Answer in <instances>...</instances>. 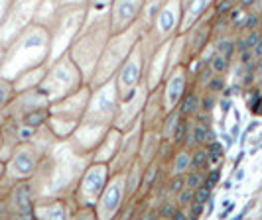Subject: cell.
Returning <instances> with one entry per match:
<instances>
[{"label":"cell","mask_w":262,"mask_h":220,"mask_svg":"<svg viewBox=\"0 0 262 220\" xmlns=\"http://www.w3.org/2000/svg\"><path fill=\"white\" fill-rule=\"evenodd\" d=\"M91 163V156L77 152L69 140L55 142L41 157L34 177L30 179L36 199H69L81 173Z\"/></svg>","instance_id":"cell-1"},{"label":"cell","mask_w":262,"mask_h":220,"mask_svg":"<svg viewBox=\"0 0 262 220\" xmlns=\"http://www.w3.org/2000/svg\"><path fill=\"white\" fill-rule=\"evenodd\" d=\"M111 38V20L108 12L105 14H89L87 20L81 28L75 39L71 41L67 55L73 59V63L79 67V71L83 73L85 83L91 81V75L97 67V61L101 57V53L105 50L106 41Z\"/></svg>","instance_id":"cell-2"},{"label":"cell","mask_w":262,"mask_h":220,"mask_svg":"<svg viewBox=\"0 0 262 220\" xmlns=\"http://www.w3.org/2000/svg\"><path fill=\"white\" fill-rule=\"evenodd\" d=\"M142 38V32L140 28L130 26L122 32H117V34H111V38L106 41L105 50L101 53L99 61H97V67L93 71L91 81L87 85H91L93 89L103 85L106 81L115 79L117 71L120 69V65L126 61V57L130 55V52L134 50V45L140 41Z\"/></svg>","instance_id":"cell-3"},{"label":"cell","mask_w":262,"mask_h":220,"mask_svg":"<svg viewBox=\"0 0 262 220\" xmlns=\"http://www.w3.org/2000/svg\"><path fill=\"white\" fill-rule=\"evenodd\" d=\"M83 85H85L83 73L79 71L77 65L73 63V59L67 53H63L48 63L46 73H43V77L36 89L48 103L52 104L67 96V94H71V92L79 91Z\"/></svg>","instance_id":"cell-4"},{"label":"cell","mask_w":262,"mask_h":220,"mask_svg":"<svg viewBox=\"0 0 262 220\" xmlns=\"http://www.w3.org/2000/svg\"><path fill=\"white\" fill-rule=\"evenodd\" d=\"M91 92L93 87L85 83L79 91L71 92V94H67L63 99H59V101L50 104L48 128L53 132L57 142L71 138L73 130L77 128L79 122L83 120V114H85L89 99H91Z\"/></svg>","instance_id":"cell-5"},{"label":"cell","mask_w":262,"mask_h":220,"mask_svg":"<svg viewBox=\"0 0 262 220\" xmlns=\"http://www.w3.org/2000/svg\"><path fill=\"white\" fill-rule=\"evenodd\" d=\"M87 20V6H61L53 22L50 24L52 36V59L67 53L71 41L75 39ZM50 59V61H52Z\"/></svg>","instance_id":"cell-6"},{"label":"cell","mask_w":262,"mask_h":220,"mask_svg":"<svg viewBox=\"0 0 262 220\" xmlns=\"http://www.w3.org/2000/svg\"><path fill=\"white\" fill-rule=\"evenodd\" d=\"M182 12H184V0H168L162 6V10L156 14L152 24L142 34L146 50H154L160 43L178 36L180 22H182Z\"/></svg>","instance_id":"cell-7"},{"label":"cell","mask_w":262,"mask_h":220,"mask_svg":"<svg viewBox=\"0 0 262 220\" xmlns=\"http://www.w3.org/2000/svg\"><path fill=\"white\" fill-rule=\"evenodd\" d=\"M111 179V169L108 163H99V161H91L85 171L81 173L75 191L71 194L75 207H95L99 197L103 193L105 185Z\"/></svg>","instance_id":"cell-8"},{"label":"cell","mask_w":262,"mask_h":220,"mask_svg":"<svg viewBox=\"0 0 262 220\" xmlns=\"http://www.w3.org/2000/svg\"><path fill=\"white\" fill-rule=\"evenodd\" d=\"M117 106H118L117 83H115V79H111V81H106V83L93 89L89 104H87V110L83 114V120L111 128L113 126V120H115V114H117Z\"/></svg>","instance_id":"cell-9"},{"label":"cell","mask_w":262,"mask_h":220,"mask_svg":"<svg viewBox=\"0 0 262 220\" xmlns=\"http://www.w3.org/2000/svg\"><path fill=\"white\" fill-rule=\"evenodd\" d=\"M144 71H146V43L140 38V41L134 45L130 55L126 57V61L120 65V69L115 75L117 83L118 101L128 96L136 87H140L144 83Z\"/></svg>","instance_id":"cell-10"},{"label":"cell","mask_w":262,"mask_h":220,"mask_svg":"<svg viewBox=\"0 0 262 220\" xmlns=\"http://www.w3.org/2000/svg\"><path fill=\"white\" fill-rule=\"evenodd\" d=\"M43 154L36 148L34 142H20L6 159V183L32 179Z\"/></svg>","instance_id":"cell-11"},{"label":"cell","mask_w":262,"mask_h":220,"mask_svg":"<svg viewBox=\"0 0 262 220\" xmlns=\"http://www.w3.org/2000/svg\"><path fill=\"white\" fill-rule=\"evenodd\" d=\"M124 205H126V175L124 173L111 175V179L95 205V214L99 220L118 218Z\"/></svg>","instance_id":"cell-12"},{"label":"cell","mask_w":262,"mask_h":220,"mask_svg":"<svg viewBox=\"0 0 262 220\" xmlns=\"http://www.w3.org/2000/svg\"><path fill=\"white\" fill-rule=\"evenodd\" d=\"M148 87L146 83H142L140 87H136L134 91L120 99L117 106V114H115V120H113V126L118 128L122 134L132 130L134 126L140 124V118H142V110H144L146 99H148Z\"/></svg>","instance_id":"cell-13"},{"label":"cell","mask_w":262,"mask_h":220,"mask_svg":"<svg viewBox=\"0 0 262 220\" xmlns=\"http://www.w3.org/2000/svg\"><path fill=\"white\" fill-rule=\"evenodd\" d=\"M36 201H38L36 191L30 179L12 183L6 193V205H8L10 218H36L34 216Z\"/></svg>","instance_id":"cell-14"},{"label":"cell","mask_w":262,"mask_h":220,"mask_svg":"<svg viewBox=\"0 0 262 220\" xmlns=\"http://www.w3.org/2000/svg\"><path fill=\"white\" fill-rule=\"evenodd\" d=\"M171 39L160 43L154 50H146L144 83H146V87H148V91L158 89V87L164 83V79H166V73H168V69H170Z\"/></svg>","instance_id":"cell-15"},{"label":"cell","mask_w":262,"mask_h":220,"mask_svg":"<svg viewBox=\"0 0 262 220\" xmlns=\"http://www.w3.org/2000/svg\"><path fill=\"white\" fill-rule=\"evenodd\" d=\"M191 87V79L187 73V65H176L166 73L164 83L160 85L162 91V101H164V108L166 112H170L173 108H178V104L182 101L187 89Z\"/></svg>","instance_id":"cell-16"},{"label":"cell","mask_w":262,"mask_h":220,"mask_svg":"<svg viewBox=\"0 0 262 220\" xmlns=\"http://www.w3.org/2000/svg\"><path fill=\"white\" fill-rule=\"evenodd\" d=\"M140 138H142V124L134 126L132 130L124 132L122 136V143L118 148V154L115 156V159L108 163L111 175L117 173H126L130 165L138 159V148H140Z\"/></svg>","instance_id":"cell-17"},{"label":"cell","mask_w":262,"mask_h":220,"mask_svg":"<svg viewBox=\"0 0 262 220\" xmlns=\"http://www.w3.org/2000/svg\"><path fill=\"white\" fill-rule=\"evenodd\" d=\"M142 4H144V0H115L108 10L111 34H117V32L134 26L140 16Z\"/></svg>","instance_id":"cell-18"},{"label":"cell","mask_w":262,"mask_h":220,"mask_svg":"<svg viewBox=\"0 0 262 220\" xmlns=\"http://www.w3.org/2000/svg\"><path fill=\"white\" fill-rule=\"evenodd\" d=\"M75 208L77 207L71 197L69 199H38L34 207V216L48 220H63L71 218Z\"/></svg>","instance_id":"cell-19"},{"label":"cell","mask_w":262,"mask_h":220,"mask_svg":"<svg viewBox=\"0 0 262 220\" xmlns=\"http://www.w3.org/2000/svg\"><path fill=\"white\" fill-rule=\"evenodd\" d=\"M164 116H166V108H164V101H162V91L158 87V89L148 92L140 124L144 130H160Z\"/></svg>","instance_id":"cell-20"},{"label":"cell","mask_w":262,"mask_h":220,"mask_svg":"<svg viewBox=\"0 0 262 220\" xmlns=\"http://www.w3.org/2000/svg\"><path fill=\"white\" fill-rule=\"evenodd\" d=\"M122 132L115 126H111L108 132L103 136V140L99 142V145L91 152V161H99V163H111L115 156L118 154V148L122 143Z\"/></svg>","instance_id":"cell-21"},{"label":"cell","mask_w":262,"mask_h":220,"mask_svg":"<svg viewBox=\"0 0 262 220\" xmlns=\"http://www.w3.org/2000/svg\"><path fill=\"white\" fill-rule=\"evenodd\" d=\"M213 4H215V0H184V12H182V22H180L178 34H185L197 20H201L209 12Z\"/></svg>","instance_id":"cell-22"},{"label":"cell","mask_w":262,"mask_h":220,"mask_svg":"<svg viewBox=\"0 0 262 220\" xmlns=\"http://www.w3.org/2000/svg\"><path fill=\"white\" fill-rule=\"evenodd\" d=\"M162 143L160 130H144L142 128V138H140V148H138V163L146 167L158 157V150Z\"/></svg>","instance_id":"cell-23"},{"label":"cell","mask_w":262,"mask_h":220,"mask_svg":"<svg viewBox=\"0 0 262 220\" xmlns=\"http://www.w3.org/2000/svg\"><path fill=\"white\" fill-rule=\"evenodd\" d=\"M199 104H201V91L197 87H189L178 104V112L182 118H193L199 112Z\"/></svg>","instance_id":"cell-24"},{"label":"cell","mask_w":262,"mask_h":220,"mask_svg":"<svg viewBox=\"0 0 262 220\" xmlns=\"http://www.w3.org/2000/svg\"><path fill=\"white\" fill-rule=\"evenodd\" d=\"M48 120H50V104L36 106V108L28 110V112H24L22 116L18 118V122H20V124H24V126L34 128V130L46 126V124H48Z\"/></svg>","instance_id":"cell-25"},{"label":"cell","mask_w":262,"mask_h":220,"mask_svg":"<svg viewBox=\"0 0 262 220\" xmlns=\"http://www.w3.org/2000/svg\"><path fill=\"white\" fill-rule=\"evenodd\" d=\"M191 165V150L187 148H176L170 163H168V175H184Z\"/></svg>","instance_id":"cell-26"},{"label":"cell","mask_w":262,"mask_h":220,"mask_svg":"<svg viewBox=\"0 0 262 220\" xmlns=\"http://www.w3.org/2000/svg\"><path fill=\"white\" fill-rule=\"evenodd\" d=\"M168 0H144V4H142V8H140V16H138V20H136V26L140 28V32L144 34L148 26L152 24V20L156 18V14L162 10V6L166 4Z\"/></svg>","instance_id":"cell-27"},{"label":"cell","mask_w":262,"mask_h":220,"mask_svg":"<svg viewBox=\"0 0 262 220\" xmlns=\"http://www.w3.org/2000/svg\"><path fill=\"white\" fill-rule=\"evenodd\" d=\"M142 173H144V167L138 163V159H136L130 165V169L124 173V175H126V203H134L136 193H138V189H140Z\"/></svg>","instance_id":"cell-28"},{"label":"cell","mask_w":262,"mask_h":220,"mask_svg":"<svg viewBox=\"0 0 262 220\" xmlns=\"http://www.w3.org/2000/svg\"><path fill=\"white\" fill-rule=\"evenodd\" d=\"M211 47H213L217 53L225 55L231 63L235 61L236 50H235V34H233V32L221 34V36H215V38L211 39Z\"/></svg>","instance_id":"cell-29"},{"label":"cell","mask_w":262,"mask_h":220,"mask_svg":"<svg viewBox=\"0 0 262 220\" xmlns=\"http://www.w3.org/2000/svg\"><path fill=\"white\" fill-rule=\"evenodd\" d=\"M245 103H247V108H249L250 114L258 116V110L262 106V89L258 85H250L245 89Z\"/></svg>","instance_id":"cell-30"},{"label":"cell","mask_w":262,"mask_h":220,"mask_svg":"<svg viewBox=\"0 0 262 220\" xmlns=\"http://www.w3.org/2000/svg\"><path fill=\"white\" fill-rule=\"evenodd\" d=\"M180 112H178V108H173L170 112H166V116L162 120V126H160V136H162V140H170L171 142V136H173V130L178 126V122H180Z\"/></svg>","instance_id":"cell-31"},{"label":"cell","mask_w":262,"mask_h":220,"mask_svg":"<svg viewBox=\"0 0 262 220\" xmlns=\"http://www.w3.org/2000/svg\"><path fill=\"white\" fill-rule=\"evenodd\" d=\"M189 169H199V171H207L209 169L207 145H195L191 150V165H189Z\"/></svg>","instance_id":"cell-32"},{"label":"cell","mask_w":262,"mask_h":220,"mask_svg":"<svg viewBox=\"0 0 262 220\" xmlns=\"http://www.w3.org/2000/svg\"><path fill=\"white\" fill-rule=\"evenodd\" d=\"M231 65L233 63H231L225 55H221V53H217L213 50V53H211V57H209V67L215 75H229Z\"/></svg>","instance_id":"cell-33"},{"label":"cell","mask_w":262,"mask_h":220,"mask_svg":"<svg viewBox=\"0 0 262 220\" xmlns=\"http://www.w3.org/2000/svg\"><path fill=\"white\" fill-rule=\"evenodd\" d=\"M16 89H14L12 81L6 77H0V110H6V106L12 103Z\"/></svg>","instance_id":"cell-34"},{"label":"cell","mask_w":262,"mask_h":220,"mask_svg":"<svg viewBox=\"0 0 262 220\" xmlns=\"http://www.w3.org/2000/svg\"><path fill=\"white\" fill-rule=\"evenodd\" d=\"M227 75H215L213 73V77L205 83V87L201 89V91H205V92H213V94H217V96H221L223 94V91L227 89Z\"/></svg>","instance_id":"cell-35"},{"label":"cell","mask_w":262,"mask_h":220,"mask_svg":"<svg viewBox=\"0 0 262 220\" xmlns=\"http://www.w3.org/2000/svg\"><path fill=\"white\" fill-rule=\"evenodd\" d=\"M207 154H209V167H215V165H221L223 163L225 148L221 145L219 140L207 143Z\"/></svg>","instance_id":"cell-36"},{"label":"cell","mask_w":262,"mask_h":220,"mask_svg":"<svg viewBox=\"0 0 262 220\" xmlns=\"http://www.w3.org/2000/svg\"><path fill=\"white\" fill-rule=\"evenodd\" d=\"M187 126H189V118H180L178 126H176V130H173V136H171L173 148H184L185 136H187Z\"/></svg>","instance_id":"cell-37"},{"label":"cell","mask_w":262,"mask_h":220,"mask_svg":"<svg viewBox=\"0 0 262 220\" xmlns=\"http://www.w3.org/2000/svg\"><path fill=\"white\" fill-rule=\"evenodd\" d=\"M176 210H178L176 199H164L156 205V216L158 218H171Z\"/></svg>","instance_id":"cell-38"},{"label":"cell","mask_w":262,"mask_h":220,"mask_svg":"<svg viewBox=\"0 0 262 220\" xmlns=\"http://www.w3.org/2000/svg\"><path fill=\"white\" fill-rule=\"evenodd\" d=\"M221 177H223V163L207 169L203 185H205V187H209L211 191H215V187H219V183H221Z\"/></svg>","instance_id":"cell-39"},{"label":"cell","mask_w":262,"mask_h":220,"mask_svg":"<svg viewBox=\"0 0 262 220\" xmlns=\"http://www.w3.org/2000/svg\"><path fill=\"white\" fill-rule=\"evenodd\" d=\"M219 104V96L213 94V92L201 91V104H199V112H205V114H213L215 106Z\"/></svg>","instance_id":"cell-40"},{"label":"cell","mask_w":262,"mask_h":220,"mask_svg":"<svg viewBox=\"0 0 262 220\" xmlns=\"http://www.w3.org/2000/svg\"><path fill=\"white\" fill-rule=\"evenodd\" d=\"M238 6V0H215L213 4V14L217 16H229V14Z\"/></svg>","instance_id":"cell-41"},{"label":"cell","mask_w":262,"mask_h":220,"mask_svg":"<svg viewBox=\"0 0 262 220\" xmlns=\"http://www.w3.org/2000/svg\"><path fill=\"white\" fill-rule=\"evenodd\" d=\"M205 173L207 171H199V169H189L187 173H185V187H189V189H193L195 191L199 185H203L205 181Z\"/></svg>","instance_id":"cell-42"},{"label":"cell","mask_w":262,"mask_h":220,"mask_svg":"<svg viewBox=\"0 0 262 220\" xmlns=\"http://www.w3.org/2000/svg\"><path fill=\"white\" fill-rule=\"evenodd\" d=\"M115 0H89L87 4V12L89 14H105L111 10V4Z\"/></svg>","instance_id":"cell-43"},{"label":"cell","mask_w":262,"mask_h":220,"mask_svg":"<svg viewBox=\"0 0 262 220\" xmlns=\"http://www.w3.org/2000/svg\"><path fill=\"white\" fill-rule=\"evenodd\" d=\"M193 193H195L193 189H189V187H184L180 193L173 197V199H176V203H178V207H180V208H187V207H189V205L193 203Z\"/></svg>","instance_id":"cell-44"},{"label":"cell","mask_w":262,"mask_h":220,"mask_svg":"<svg viewBox=\"0 0 262 220\" xmlns=\"http://www.w3.org/2000/svg\"><path fill=\"white\" fill-rule=\"evenodd\" d=\"M211 199H213V191H211L209 187H205V185H199L195 189V193H193V201L201 203V205L211 203Z\"/></svg>","instance_id":"cell-45"},{"label":"cell","mask_w":262,"mask_h":220,"mask_svg":"<svg viewBox=\"0 0 262 220\" xmlns=\"http://www.w3.org/2000/svg\"><path fill=\"white\" fill-rule=\"evenodd\" d=\"M185 210H187V218H191V220L201 218V216L205 214V205H201V203H195V201H193Z\"/></svg>","instance_id":"cell-46"},{"label":"cell","mask_w":262,"mask_h":220,"mask_svg":"<svg viewBox=\"0 0 262 220\" xmlns=\"http://www.w3.org/2000/svg\"><path fill=\"white\" fill-rule=\"evenodd\" d=\"M243 36H245V41H247V47L252 50L256 45V41L260 39L262 32L260 30H249V32H243Z\"/></svg>","instance_id":"cell-47"},{"label":"cell","mask_w":262,"mask_h":220,"mask_svg":"<svg viewBox=\"0 0 262 220\" xmlns=\"http://www.w3.org/2000/svg\"><path fill=\"white\" fill-rule=\"evenodd\" d=\"M235 59H236V63L238 65H247V63H250V61H254V55H252L250 50H245V52L236 53Z\"/></svg>","instance_id":"cell-48"},{"label":"cell","mask_w":262,"mask_h":220,"mask_svg":"<svg viewBox=\"0 0 262 220\" xmlns=\"http://www.w3.org/2000/svg\"><path fill=\"white\" fill-rule=\"evenodd\" d=\"M55 4L61 8V6H87L89 0H55Z\"/></svg>","instance_id":"cell-49"},{"label":"cell","mask_w":262,"mask_h":220,"mask_svg":"<svg viewBox=\"0 0 262 220\" xmlns=\"http://www.w3.org/2000/svg\"><path fill=\"white\" fill-rule=\"evenodd\" d=\"M0 218H10L8 205H6V194H0Z\"/></svg>","instance_id":"cell-50"},{"label":"cell","mask_w":262,"mask_h":220,"mask_svg":"<svg viewBox=\"0 0 262 220\" xmlns=\"http://www.w3.org/2000/svg\"><path fill=\"white\" fill-rule=\"evenodd\" d=\"M4 183H6V159L0 157V187H2ZM6 185H8V183H6ZM8 187H10V185H8Z\"/></svg>","instance_id":"cell-51"},{"label":"cell","mask_w":262,"mask_h":220,"mask_svg":"<svg viewBox=\"0 0 262 220\" xmlns=\"http://www.w3.org/2000/svg\"><path fill=\"white\" fill-rule=\"evenodd\" d=\"M252 52V55H254V59H258V57H262V36H260V39L256 41V45L250 50Z\"/></svg>","instance_id":"cell-52"},{"label":"cell","mask_w":262,"mask_h":220,"mask_svg":"<svg viewBox=\"0 0 262 220\" xmlns=\"http://www.w3.org/2000/svg\"><path fill=\"white\" fill-rule=\"evenodd\" d=\"M171 218H173V220H187V210L178 207V210L173 212V216H171Z\"/></svg>","instance_id":"cell-53"},{"label":"cell","mask_w":262,"mask_h":220,"mask_svg":"<svg viewBox=\"0 0 262 220\" xmlns=\"http://www.w3.org/2000/svg\"><path fill=\"white\" fill-rule=\"evenodd\" d=\"M221 108H223V114L229 112V108H233V101H231V96H223V101H221Z\"/></svg>","instance_id":"cell-54"},{"label":"cell","mask_w":262,"mask_h":220,"mask_svg":"<svg viewBox=\"0 0 262 220\" xmlns=\"http://www.w3.org/2000/svg\"><path fill=\"white\" fill-rule=\"evenodd\" d=\"M252 4H254V0H238V6H241V8H245V10H250V8H252Z\"/></svg>","instance_id":"cell-55"},{"label":"cell","mask_w":262,"mask_h":220,"mask_svg":"<svg viewBox=\"0 0 262 220\" xmlns=\"http://www.w3.org/2000/svg\"><path fill=\"white\" fill-rule=\"evenodd\" d=\"M250 10L262 14V0H254V4H252V8H250Z\"/></svg>","instance_id":"cell-56"}]
</instances>
